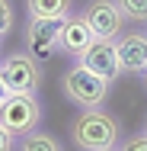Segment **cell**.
Here are the masks:
<instances>
[{
	"label": "cell",
	"instance_id": "obj_10",
	"mask_svg": "<svg viewBox=\"0 0 147 151\" xmlns=\"http://www.w3.org/2000/svg\"><path fill=\"white\" fill-rule=\"evenodd\" d=\"M26 13L38 19H67L74 13V0H26Z\"/></svg>",
	"mask_w": 147,
	"mask_h": 151
},
{
	"label": "cell",
	"instance_id": "obj_1",
	"mask_svg": "<svg viewBox=\"0 0 147 151\" xmlns=\"http://www.w3.org/2000/svg\"><path fill=\"white\" fill-rule=\"evenodd\" d=\"M70 138L80 151H109L118 148L121 142V125L112 113L96 106V109H83L70 122Z\"/></svg>",
	"mask_w": 147,
	"mask_h": 151
},
{
	"label": "cell",
	"instance_id": "obj_16",
	"mask_svg": "<svg viewBox=\"0 0 147 151\" xmlns=\"http://www.w3.org/2000/svg\"><path fill=\"white\" fill-rule=\"evenodd\" d=\"M3 96H6V87H3V81H0V103H3Z\"/></svg>",
	"mask_w": 147,
	"mask_h": 151
},
{
	"label": "cell",
	"instance_id": "obj_6",
	"mask_svg": "<svg viewBox=\"0 0 147 151\" xmlns=\"http://www.w3.org/2000/svg\"><path fill=\"white\" fill-rule=\"evenodd\" d=\"M61 23H64V19H38V16H29L26 32H23V42H26V52H29L32 58L45 61L48 55L58 52Z\"/></svg>",
	"mask_w": 147,
	"mask_h": 151
},
{
	"label": "cell",
	"instance_id": "obj_11",
	"mask_svg": "<svg viewBox=\"0 0 147 151\" xmlns=\"http://www.w3.org/2000/svg\"><path fill=\"white\" fill-rule=\"evenodd\" d=\"M16 151H64V148H61V142L51 135V132L35 129V132H29V135L23 138V145H19Z\"/></svg>",
	"mask_w": 147,
	"mask_h": 151
},
{
	"label": "cell",
	"instance_id": "obj_17",
	"mask_svg": "<svg viewBox=\"0 0 147 151\" xmlns=\"http://www.w3.org/2000/svg\"><path fill=\"white\" fill-rule=\"evenodd\" d=\"M144 84H147V71H144Z\"/></svg>",
	"mask_w": 147,
	"mask_h": 151
},
{
	"label": "cell",
	"instance_id": "obj_7",
	"mask_svg": "<svg viewBox=\"0 0 147 151\" xmlns=\"http://www.w3.org/2000/svg\"><path fill=\"white\" fill-rule=\"evenodd\" d=\"M80 64H83L87 71H93V74H99L102 81H109V84L121 74V68H118V48H115L112 39H96L87 52H83Z\"/></svg>",
	"mask_w": 147,
	"mask_h": 151
},
{
	"label": "cell",
	"instance_id": "obj_8",
	"mask_svg": "<svg viewBox=\"0 0 147 151\" xmlns=\"http://www.w3.org/2000/svg\"><path fill=\"white\" fill-rule=\"evenodd\" d=\"M118 68L121 74H144L147 71V32H121L115 39Z\"/></svg>",
	"mask_w": 147,
	"mask_h": 151
},
{
	"label": "cell",
	"instance_id": "obj_5",
	"mask_svg": "<svg viewBox=\"0 0 147 151\" xmlns=\"http://www.w3.org/2000/svg\"><path fill=\"white\" fill-rule=\"evenodd\" d=\"M80 16L87 19V26L93 29L96 39H112L115 42L118 35L125 32V16L118 10L115 0H87Z\"/></svg>",
	"mask_w": 147,
	"mask_h": 151
},
{
	"label": "cell",
	"instance_id": "obj_4",
	"mask_svg": "<svg viewBox=\"0 0 147 151\" xmlns=\"http://www.w3.org/2000/svg\"><path fill=\"white\" fill-rule=\"evenodd\" d=\"M0 125L16 138H26L42 125V103L35 93H6L0 103Z\"/></svg>",
	"mask_w": 147,
	"mask_h": 151
},
{
	"label": "cell",
	"instance_id": "obj_18",
	"mask_svg": "<svg viewBox=\"0 0 147 151\" xmlns=\"http://www.w3.org/2000/svg\"><path fill=\"white\" fill-rule=\"evenodd\" d=\"M144 132H147V122H144Z\"/></svg>",
	"mask_w": 147,
	"mask_h": 151
},
{
	"label": "cell",
	"instance_id": "obj_13",
	"mask_svg": "<svg viewBox=\"0 0 147 151\" xmlns=\"http://www.w3.org/2000/svg\"><path fill=\"white\" fill-rule=\"evenodd\" d=\"M13 23H16V10H13V3H10V0H0V39L13 29Z\"/></svg>",
	"mask_w": 147,
	"mask_h": 151
},
{
	"label": "cell",
	"instance_id": "obj_14",
	"mask_svg": "<svg viewBox=\"0 0 147 151\" xmlns=\"http://www.w3.org/2000/svg\"><path fill=\"white\" fill-rule=\"evenodd\" d=\"M118 151H147V132L128 135L125 142H118Z\"/></svg>",
	"mask_w": 147,
	"mask_h": 151
},
{
	"label": "cell",
	"instance_id": "obj_3",
	"mask_svg": "<svg viewBox=\"0 0 147 151\" xmlns=\"http://www.w3.org/2000/svg\"><path fill=\"white\" fill-rule=\"evenodd\" d=\"M109 81H102L99 74H93L87 71L80 61L70 68V71H64V77H61V90L64 96L70 100V103H77L80 109H96V106H102V100L109 96Z\"/></svg>",
	"mask_w": 147,
	"mask_h": 151
},
{
	"label": "cell",
	"instance_id": "obj_2",
	"mask_svg": "<svg viewBox=\"0 0 147 151\" xmlns=\"http://www.w3.org/2000/svg\"><path fill=\"white\" fill-rule=\"evenodd\" d=\"M42 61L32 58L29 52H10L6 58H0V81L6 93H35L42 90Z\"/></svg>",
	"mask_w": 147,
	"mask_h": 151
},
{
	"label": "cell",
	"instance_id": "obj_12",
	"mask_svg": "<svg viewBox=\"0 0 147 151\" xmlns=\"http://www.w3.org/2000/svg\"><path fill=\"white\" fill-rule=\"evenodd\" d=\"M118 10H121V16L125 19H131V23H147V0H115Z\"/></svg>",
	"mask_w": 147,
	"mask_h": 151
},
{
	"label": "cell",
	"instance_id": "obj_15",
	"mask_svg": "<svg viewBox=\"0 0 147 151\" xmlns=\"http://www.w3.org/2000/svg\"><path fill=\"white\" fill-rule=\"evenodd\" d=\"M0 151H16V135L0 125Z\"/></svg>",
	"mask_w": 147,
	"mask_h": 151
},
{
	"label": "cell",
	"instance_id": "obj_19",
	"mask_svg": "<svg viewBox=\"0 0 147 151\" xmlns=\"http://www.w3.org/2000/svg\"><path fill=\"white\" fill-rule=\"evenodd\" d=\"M109 151H118V148H109Z\"/></svg>",
	"mask_w": 147,
	"mask_h": 151
},
{
	"label": "cell",
	"instance_id": "obj_9",
	"mask_svg": "<svg viewBox=\"0 0 147 151\" xmlns=\"http://www.w3.org/2000/svg\"><path fill=\"white\" fill-rule=\"evenodd\" d=\"M96 42V35L93 29L87 26V19L80 16V13H70L64 23H61V39H58V48L64 55H70V58H83V52H87L89 45Z\"/></svg>",
	"mask_w": 147,
	"mask_h": 151
}]
</instances>
